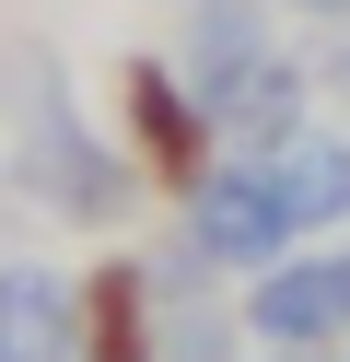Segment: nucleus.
<instances>
[{
  "label": "nucleus",
  "mask_w": 350,
  "mask_h": 362,
  "mask_svg": "<svg viewBox=\"0 0 350 362\" xmlns=\"http://www.w3.org/2000/svg\"><path fill=\"white\" fill-rule=\"evenodd\" d=\"M280 12H350V0H280Z\"/></svg>",
  "instance_id": "8"
},
{
  "label": "nucleus",
  "mask_w": 350,
  "mask_h": 362,
  "mask_svg": "<svg viewBox=\"0 0 350 362\" xmlns=\"http://www.w3.org/2000/svg\"><path fill=\"white\" fill-rule=\"evenodd\" d=\"M245 59H269V12L257 0H187V82H222V71H245Z\"/></svg>",
  "instance_id": "7"
},
{
  "label": "nucleus",
  "mask_w": 350,
  "mask_h": 362,
  "mask_svg": "<svg viewBox=\"0 0 350 362\" xmlns=\"http://www.w3.org/2000/svg\"><path fill=\"white\" fill-rule=\"evenodd\" d=\"M199 105H210V129H222L233 152H280V141L303 129V105H315V71L269 47V59H245V71H222Z\"/></svg>",
  "instance_id": "4"
},
{
  "label": "nucleus",
  "mask_w": 350,
  "mask_h": 362,
  "mask_svg": "<svg viewBox=\"0 0 350 362\" xmlns=\"http://www.w3.org/2000/svg\"><path fill=\"white\" fill-rule=\"evenodd\" d=\"M175 12H187V0H175Z\"/></svg>",
  "instance_id": "10"
},
{
  "label": "nucleus",
  "mask_w": 350,
  "mask_h": 362,
  "mask_svg": "<svg viewBox=\"0 0 350 362\" xmlns=\"http://www.w3.org/2000/svg\"><path fill=\"white\" fill-rule=\"evenodd\" d=\"M187 234H199L210 269H280V257H292V211H280L269 164H210V175H187Z\"/></svg>",
  "instance_id": "2"
},
{
  "label": "nucleus",
  "mask_w": 350,
  "mask_h": 362,
  "mask_svg": "<svg viewBox=\"0 0 350 362\" xmlns=\"http://www.w3.org/2000/svg\"><path fill=\"white\" fill-rule=\"evenodd\" d=\"M327 82H339V94H350V47H339V71H327Z\"/></svg>",
  "instance_id": "9"
},
{
  "label": "nucleus",
  "mask_w": 350,
  "mask_h": 362,
  "mask_svg": "<svg viewBox=\"0 0 350 362\" xmlns=\"http://www.w3.org/2000/svg\"><path fill=\"white\" fill-rule=\"evenodd\" d=\"M245 327H257V339H280V351H327V339H350V245H315V257L257 269Z\"/></svg>",
  "instance_id": "3"
},
{
  "label": "nucleus",
  "mask_w": 350,
  "mask_h": 362,
  "mask_svg": "<svg viewBox=\"0 0 350 362\" xmlns=\"http://www.w3.org/2000/svg\"><path fill=\"white\" fill-rule=\"evenodd\" d=\"M129 152H105L70 105H35V129H23V199H47V211H70V222H117L129 211Z\"/></svg>",
  "instance_id": "1"
},
{
  "label": "nucleus",
  "mask_w": 350,
  "mask_h": 362,
  "mask_svg": "<svg viewBox=\"0 0 350 362\" xmlns=\"http://www.w3.org/2000/svg\"><path fill=\"white\" fill-rule=\"evenodd\" d=\"M0 362H70V281L35 257L0 269Z\"/></svg>",
  "instance_id": "6"
},
{
  "label": "nucleus",
  "mask_w": 350,
  "mask_h": 362,
  "mask_svg": "<svg viewBox=\"0 0 350 362\" xmlns=\"http://www.w3.org/2000/svg\"><path fill=\"white\" fill-rule=\"evenodd\" d=\"M280 187V211H292V234H327V222H350V141L339 129H292L280 152H257Z\"/></svg>",
  "instance_id": "5"
}]
</instances>
